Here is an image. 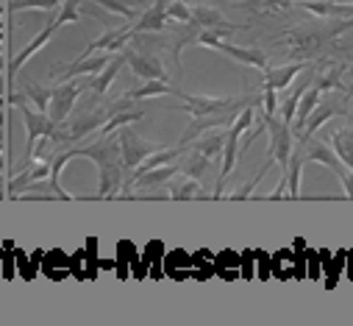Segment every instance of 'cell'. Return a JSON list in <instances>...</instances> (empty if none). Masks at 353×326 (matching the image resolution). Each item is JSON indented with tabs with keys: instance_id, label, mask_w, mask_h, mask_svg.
Instances as JSON below:
<instances>
[{
	"instance_id": "1",
	"label": "cell",
	"mask_w": 353,
	"mask_h": 326,
	"mask_svg": "<svg viewBox=\"0 0 353 326\" xmlns=\"http://www.w3.org/2000/svg\"><path fill=\"white\" fill-rule=\"evenodd\" d=\"M78 156H90L98 171H101V187H98V198H112L123 190V159H120V145H114L112 140L95 142L78 148Z\"/></svg>"
},
{
	"instance_id": "2",
	"label": "cell",
	"mask_w": 353,
	"mask_h": 326,
	"mask_svg": "<svg viewBox=\"0 0 353 326\" xmlns=\"http://www.w3.org/2000/svg\"><path fill=\"white\" fill-rule=\"evenodd\" d=\"M264 128L270 131V156L276 159V165H281V184L273 193V198H284L287 195V168H290V153L295 148V137L290 131V126L281 117H264Z\"/></svg>"
},
{
	"instance_id": "3",
	"label": "cell",
	"mask_w": 353,
	"mask_h": 326,
	"mask_svg": "<svg viewBox=\"0 0 353 326\" xmlns=\"http://www.w3.org/2000/svg\"><path fill=\"white\" fill-rule=\"evenodd\" d=\"M253 106H245V109H239V115L234 117V123L225 128V145H223V165H220V179H217V190H214V198L220 195V190H223V184H225V179L231 176V171H234V165H236V156H239V137H242V131L253 123Z\"/></svg>"
},
{
	"instance_id": "4",
	"label": "cell",
	"mask_w": 353,
	"mask_h": 326,
	"mask_svg": "<svg viewBox=\"0 0 353 326\" xmlns=\"http://www.w3.org/2000/svg\"><path fill=\"white\" fill-rule=\"evenodd\" d=\"M161 148H156L153 142H145L139 140L134 131H123L120 134V159H123V168L125 171H134L139 162H145L150 153H156Z\"/></svg>"
},
{
	"instance_id": "5",
	"label": "cell",
	"mask_w": 353,
	"mask_h": 326,
	"mask_svg": "<svg viewBox=\"0 0 353 326\" xmlns=\"http://www.w3.org/2000/svg\"><path fill=\"white\" fill-rule=\"evenodd\" d=\"M20 106H23V120H26V128H28V156L34 159V145H37V140L59 137V134H56L59 126H56L48 115H37V112H31V106H26V104H20Z\"/></svg>"
},
{
	"instance_id": "6",
	"label": "cell",
	"mask_w": 353,
	"mask_h": 326,
	"mask_svg": "<svg viewBox=\"0 0 353 326\" xmlns=\"http://www.w3.org/2000/svg\"><path fill=\"white\" fill-rule=\"evenodd\" d=\"M125 61L131 64L134 75L148 78V81H167V70L161 64V59H156L153 53H142V50H123Z\"/></svg>"
},
{
	"instance_id": "7",
	"label": "cell",
	"mask_w": 353,
	"mask_h": 326,
	"mask_svg": "<svg viewBox=\"0 0 353 326\" xmlns=\"http://www.w3.org/2000/svg\"><path fill=\"white\" fill-rule=\"evenodd\" d=\"M81 90H83L81 84H64V87L53 90V95H50V109H48V117H50L56 126H61V123L67 120V115L72 112V104L78 101Z\"/></svg>"
},
{
	"instance_id": "8",
	"label": "cell",
	"mask_w": 353,
	"mask_h": 326,
	"mask_svg": "<svg viewBox=\"0 0 353 326\" xmlns=\"http://www.w3.org/2000/svg\"><path fill=\"white\" fill-rule=\"evenodd\" d=\"M167 3L170 0H156V3L137 20L128 26V34L137 37V34H153V31H161L167 26Z\"/></svg>"
},
{
	"instance_id": "9",
	"label": "cell",
	"mask_w": 353,
	"mask_h": 326,
	"mask_svg": "<svg viewBox=\"0 0 353 326\" xmlns=\"http://www.w3.org/2000/svg\"><path fill=\"white\" fill-rule=\"evenodd\" d=\"M214 50H220V53H225V56H231V59H236V61H242L248 67H256L261 73L268 70V53L259 50V48H236V45H228L225 39H220L214 45Z\"/></svg>"
},
{
	"instance_id": "10",
	"label": "cell",
	"mask_w": 353,
	"mask_h": 326,
	"mask_svg": "<svg viewBox=\"0 0 353 326\" xmlns=\"http://www.w3.org/2000/svg\"><path fill=\"white\" fill-rule=\"evenodd\" d=\"M336 115H345V109H342L339 104H334V101H323V104H317V106L312 109V115L306 117L303 128L298 131V140H309L325 120H331V117H336Z\"/></svg>"
},
{
	"instance_id": "11",
	"label": "cell",
	"mask_w": 353,
	"mask_h": 326,
	"mask_svg": "<svg viewBox=\"0 0 353 326\" xmlns=\"http://www.w3.org/2000/svg\"><path fill=\"white\" fill-rule=\"evenodd\" d=\"M301 9L325 17V20H350L353 17V3H334V0H303Z\"/></svg>"
},
{
	"instance_id": "12",
	"label": "cell",
	"mask_w": 353,
	"mask_h": 326,
	"mask_svg": "<svg viewBox=\"0 0 353 326\" xmlns=\"http://www.w3.org/2000/svg\"><path fill=\"white\" fill-rule=\"evenodd\" d=\"M156 95H175V90L167 87V81H148V84L139 87V90H128L114 106H109V112L114 115L117 109H123V106L131 104V101H145V98H156Z\"/></svg>"
},
{
	"instance_id": "13",
	"label": "cell",
	"mask_w": 353,
	"mask_h": 326,
	"mask_svg": "<svg viewBox=\"0 0 353 326\" xmlns=\"http://www.w3.org/2000/svg\"><path fill=\"white\" fill-rule=\"evenodd\" d=\"M112 61V56L106 53V56H95V59H78V61H72V64H67V67H56L53 73L59 75V78H75V75H98L106 64Z\"/></svg>"
},
{
	"instance_id": "14",
	"label": "cell",
	"mask_w": 353,
	"mask_h": 326,
	"mask_svg": "<svg viewBox=\"0 0 353 326\" xmlns=\"http://www.w3.org/2000/svg\"><path fill=\"white\" fill-rule=\"evenodd\" d=\"M303 142V153H306V162H320V165H325V168H331V171H336V173H342L345 171V165L336 159V153L328 148V145H323V142H317V140H301Z\"/></svg>"
},
{
	"instance_id": "15",
	"label": "cell",
	"mask_w": 353,
	"mask_h": 326,
	"mask_svg": "<svg viewBox=\"0 0 353 326\" xmlns=\"http://www.w3.org/2000/svg\"><path fill=\"white\" fill-rule=\"evenodd\" d=\"M192 28H217V31H236V26H228V20L220 15V12H214V9H209V6H198V9H192V23H190Z\"/></svg>"
},
{
	"instance_id": "16",
	"label": "cell",
	"mask_w": 353,
	"mask_h": 326,
	"mask_svg": "<svg viewBox=\"0 0 353 326\" xmlns=\"http://www.w3.org/2000/svg\"><path fill=\"white\" fill-rule=\"evenodd\" d=\"M56 28H59V23L53 20V23H50L45 31H39V34L34 37V42H31V45H28L23 53H17V56H14V61H12V67H9V75H17V73H20V67H23V64H26V61H28V59H31V56L39 50V48H45V45L50 42V37L56 34Z\"/></svg>"
},
{
	"instance_id": "17",
	"label": "cell",
	"mask_w": 353,
	"mask_h": 326,
	"mask_svg": "<svg viewBox=\"0 0 353 326\" xmlns=\"http://www.w3.org/2000/svg\"><path fill=\"white\" fill-rule=\"evenodd\" d=\"M320 87L317 84H306V90H303V95H301V101H298V109H295V117H292V128H295V134L303 128V123H306V117L312 115V109L320 104Z\"/></svg>"
},
{
	"instance_id": "18",
	"label": "cell",
	"mask_w": 353,
	"mask_h": 326,
	"mask_svg": "<svg viewBox=\"0 0 353 326\" xmlns=\"http://www.w3.org/2000/svg\"><path fill=\"white\" fill-rule=\"evenodd\" d=\"M331 151L347 171H353V128H339L331 134Z\"/></svg>"
},
{
	"instance_id": "19",
	"label": "cell",
	"mask_w": 353,
	"mask_h": 326,
	"mask_svg": "<svg viewBox=\"0 0 353 326\" xmlns=\"http://www.w3.org/2000/svg\"><path fill=\"white\" fill-rule=\"evenodd\" d=\"M72 156H78V148H75V151H64V153H59V156L50 162V184H48V190H50L53 195H59L61 201H75V195L64 193V190H61V184H59L61 171H64V165H67V162H70Z\"/></svg>"
},
{
	"instance_id": "20",
	"label": "cell",
	"mask_w": 353,
	"mask_h": 326,
	"mask_svg": "<svg viewBox=\"0 0 353 326\" xmlns=\"http://www.w3.org/2000/svg\"><path fill=\"white\" fill-rule=\"evenodd\" d=\"M206 193H203V187H201V182L198 179H190V176H179L172 182V187H170V198L172 201H190V198H203Z\"/></svg>"
},
{
	"instance_id": "21",
	"label": "cell",
	"mask_w": 353,
	"mask_h": 326,
	"mask_svg": "<svg viewBox=\"0 0 353 326\" xmlns=\"http://www.w3.org/2000/svg\"><path fill=\"white\" fill-rule=\"evenodd\" d=\"M268 73V90H284V87H290V81L295 78V75H301L303 73V64H287V67H268L264 70Z\"/></svg>"
},
{
	"instance_id": "22",
	"label": "cell",
	"mask_w": 353,
	"mask_h": 326,
	"mask_svg": "<svg viewBox=\"0 0 353 326\" xmlns=\"http://www.w3.org/2000/svg\"><path fill=\"white\" fill-rule=\"evenodd\" d=\"M179 168L181 165H161V168H153V171H148L145 176H139L134 184H131V190H145V187H156V184H161V182H167V179H172V176H179Z\"/></svg>"
},
{
	"instance_id": "23",
	"label": "cell",
	"mask_w": 353,
	"mask_h": 326,
	"mask_svg": "<svg viewBox=\"0 0 353 326\" xmlns=\"http://www.w3.org/2000/svg\"><path fill=\"white\" fill-rule=\"evenodd\" d=\"M223 145H225V134L220 131V134H209V137H201L198 142L192 140V142H190V151H198V153H203L206 159L217 162V159L223 156Z\"/></svg>"
},
{
	"instance_id": "24",
	"label": "cell",
	"mask_w": 353,
	"mask_h": 326,
	"mask_svg": "<svg viewBox=\"0 0 353 326\" xmlns=\"http://www.w3.org/2000/svg\"><path fill=\"white\" fill-rule=\"evenodd\" d=\"M123 64H125V53L114 56V59H112V61L98 73V78L92 81V93H95V95H103V93L112 87V81L117 78V73H120V67H123Z\"/></svg>"
},
{
	"instance_id": "25",
	"label": "cell",
	"mask_w": 353,
	"mask_h": 326,
	"mask_svg": "<svg viewBox=\"0 0 353 326\" xmlns=\"http://www.w3.org/2000/svg\"><path fill=\"white\" fill-rule=\"evenodd\" d=\"M145 117V112H139V109H131V112H114V115H109V120L101 126V131L98 134H112V131H117V128H123V126H128V123H137V120H142Z\"/></svg>"
},
{
	"instance_id": "26",
	"label": "cell",
	"mask_w": 353,
	"mask_h": 326,
	"mask_svg": "<svg viewBox=\"0 0 353 326\" xmlns=\"http://www.w3.org/2000/svg\"><path fill=\"white\" fill-rule=\"evenodd\" d=\"M212 165V159H206L203 153H198V151H192V156H187V162L179 168V173H184V176H190V179H201L203 176V171Z\"/></svg>"
},
{
	"instance_id": "27",
	"label": "cell",
	"mask_w": 353,
	"mask_h": 326,
	"mask_svg": "<svg viewBox=\"0 0 353 326\" xmlns=\"http://www.w3.org/2000/svg\"><path fill=\"white\" fill-rule=\"evenodd\" d=\"M26 93H28V98L34 101L37 112L48 115V109H50V95H53V90H45V87H39V84H34V81H26Z\"/></svg>"
},
{
	"instance_id": "28",
	"label": "cell",
	"mask_w": 353,
	"mask_h": 326,
	"mask_svg": "<svg viewBox=\"0 0 353 326\" xmlns=\"http://www.w3.org/2000/svg\"><path fill=\"white\" fill-rule=\"evenodd\" d=\"M98 6H103L106 12H112L114 17H120V20H139V15H137V9L134 6H128V3H123V0H95Z\"/></svg>"
},
{
	"instance_id": "29",
	"label": "cell",
	"mask_w": 353,
	"mask_h": 326,
	"mask_svg": "<svg viewBox=\"0 0 353 326\" xmlns=\"http://www.w3.org/2000/svg\"><path fill=\"white\" fill-rule=\"evenodd\" d=\"M167 20H179L184 26L192 23V9L184 3V0H170L167 3Z\"/></svg>"
},
{
	"instance_id": "30",
	"label": "cell",
	"mask_w": 353,
	"mask_h": 326,
	"mask_svg": "<svg viewBox=\"0 0 353 326\" xmlns=\"http://www.w3.org/2000/svg\"><path fill=\"white\" fill-rule=\"evenodd\" d=\"M59 3H64V0H12V12H23V9H56Z\"/></svg>"
},
{
	"instance_id": "31",
	"label": "cell",
	"mask_w": 353,
	"mask_h": 326,
	"mask_svg": "<svg viewBox=\"0 0 353 326\" xmlns=\"http://www.w3.org/2000/svg\"><path fill=\"white\" fill-rule=\"evenodd\" d=\"M78 3L81 0H64V6H61V15L56 17V23H78L81 20V12H78Z\"/></svg>"
},
{
	"instance_id": "32",
	"label": "cell",
	"mask_w": 353,
	"mask_h": 326,
	"mask_svg": "<svg viewBox=\"0 0 353 326\" xmlns=\"http://www.w3.org/2000/svg\"><path fill=\"white\" fill-rule=\"evenodd\" d=\"M334 3H353V0H334Z\"/></svg>"
}]
</instances>
